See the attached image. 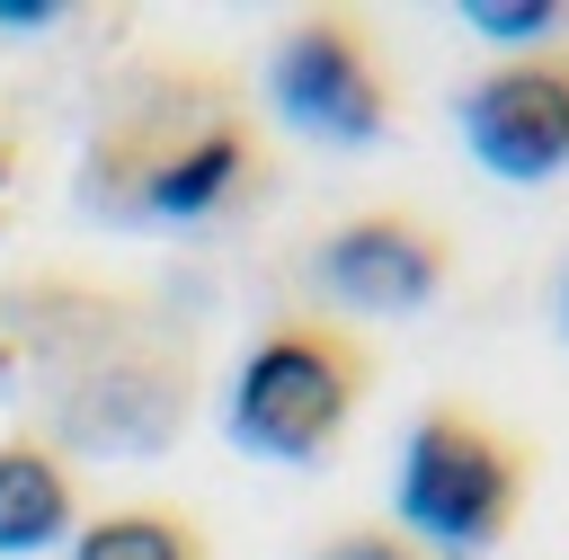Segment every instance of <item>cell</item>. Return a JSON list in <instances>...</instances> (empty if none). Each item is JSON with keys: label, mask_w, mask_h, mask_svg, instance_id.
<instances>
[{"label": "cell", "mask_w": 569, "mask_h": 560, "mask_svg": "<svg viewBox=\"0 0 569 560\" xmlns=\"http://www.w3.org/2000/svg\"><path fill=\"white\" fill-rule=\"evenodd\" d=\"M373 391V347L365 329L329 320V311H284L267 320L240 364H231V391H222V436L258 462H284V471H311L338 453V436L356 427Z\"/></svg>", "instance_id": "obj_4"}, {"label": "cell", "mask_w": 569, "mask_h": 560, "mask_svg": "<svg viewBox=\"0 0 569 560\" xmlns=\"http://www.w3.org/2000/svg\"><path fill=\"white\" fill-rule=\"evenodd\" d=\"M525 498H533V444L480 418L471 400H427L400 427L391 524L427 560H489L525 524Z\"/></svg>", "instance_id": "obj_3"}, {"label": "cell", "mask_w": 569, "mask_h": 560, "mask_svg": "<svg viewBox=\"0 0 569 560\" xmlns=\"http://www.w3.org/2000/svg\"><path fill=\"white\" fill-rule=\"evenodd\" d=\"M267 116L302 142L365 151L391 133V71L356 9H293L267 36Z\"/></svg>", "instance_id": "obj_5"}, {"label": "cell", "mask_w": 569, "mask_h": 560, "mask_svg": "<svg viewBox=\"0 0 569 560\" xmlns=\"http://www.w3.org/2000/svg\"><path fill=\"white\" fill-rule=\"evenodd\" d=\"M0 373L71 462H160L196 418V338L98 276L0 284Z\"/></svg>", "instance_id": "obj_1"}, {"label": "cell", "mask_w": 569, "mask_h": 560, "mask_svg": "<svg viewBox=\"0 0 569 560\" xmlns=\"http://www.w3.org/2000/svg\"><path fill=\"white\" fill-rule=\"evenodd\" d=\"M53 27H71L62 0H0V36H53Z\"/></svg>", "instance_id": "obj_12"}, {"label": "cell", "mask_w": 569, "mask_h": 560, "mask_svg": "<svg viewBox=\"0 0 569 560\" xmlns=\"http://www.w3.org/2000/svg\"><path fill=\"white\" fill-rule=\"evenodd\" d=\"M71 560H213L204 524L169 498H124V507H98L80 516L71 533Z\"/></svg>", "instance_id": "obj_9"}, {"label": "cell", "mask_w": 569, "mask_h": 560, "mask_svg": "<svg viewBox=\"0 0 569 560\" xmlns=\"http://www.w3.org/2000/svg\"><path fill=\"white\" fill-rule=\"evenodd\" d=\"M311 284L329 320H418L453 284V231L409 204H365L311 240Z\"/></svg>", "instance_id": "obj_6"}, {"label": "cell", "mask_w": 569, "mask_h": 560, "mask_svg": "<svg viewBox=\"0 0 569 560\" xmlns=\"http://www.w3.org/2000/svg\"><path fill=\"white\" fill-rule=\"evenodd\" d=\"M462 151L498 187H551L569 169V36L542 53H498L453 98Z\"/></svg>", "instance_id": "obj_7"}, {"label": "cell", "mask_w": 569, "mask_h": 560, "mask_svg": "<svg viewBox=\"0 0 569 560\" xmlns=\"http://www.w3.org/2000/svg\"><path fill=\"white\" fill-rule=\"evenodd\" d=\"M560 338H569V276H560Z\"/></svg>", "instance_id": "obj_13"}, {"label": "cell", "mask_w": 569, "mask_h": 560, "mask_svg": "<svg viewBox=\"0 0 569 560\" xmlns=\"http://www.w3.org/2000/svg\"><path fill=\"white\" fill-rule=\"evenodd\" d=\"M311 560H427V551L400 524H338V533L311 542Z\"/></svg>", "instance_id": "obj_11"}, {"label": "cell", "mask_w": 569, "mask_h": 560, "mask_svg": "<svg viewBox=\"0 0 569 560\" xmlns=\"http://www.w3.org/2000/svg\"><path fill=\"white\" fill-rule=\"evenodd\" d=\"M267 169L258 116L240 98V80H222L213 62H133L80 151V204L116 231H187L231 213Z\"/></svg>", "instance_id": "obj_2"}, {"label": "cell", "mask_w": 569, "mask_h": 560, "mask_svg": "<svg viewBox=\"0 0 569 560\" xmlns=\"http://www.w3.org/2000/svg\"><path fill=\"white\" fill-rule=\"evenodd\" d=\"M80 533V471L36 427L0 436V560H36Z\"/></svg>", "instance_id": "obj_8"}, {"label": "cell", "mask_w": 569, "mask_h": 560, "mask_svg": "<svg viewBox=\"0 0 569 560\" xmlns=\"http://www.w3.org/2000/svg\"><path fill=\"white\" fill-rule=\"evenodd\" d=\"M462 27L507 53H542L569 36V0H462Z\"/></svg>", "instance_id": "obj_10"}]
</instances>
